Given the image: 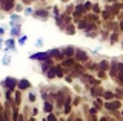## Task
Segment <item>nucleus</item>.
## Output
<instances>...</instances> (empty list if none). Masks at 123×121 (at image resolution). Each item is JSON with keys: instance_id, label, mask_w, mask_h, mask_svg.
<instances>
[{"instance_id": "1", "label": "nucleus", "mask_w": 123, "mask_h": 121, "mask_svg": "<svg viewBox=\"0 0 123 121\" xmlns=\"http://www.w3.org/2000/svg\"><path fill=\"white\" fill-rule=\"evenodd\" d=\"M17 83H18L17 78H14V77H6L5 80L0 83V84H2L6 90H12V92H14V89H17Z\"/></svg>"}, {"instance_id": "2", "label": "nucleus", "mask_w": 123, "mask_h": 121, "mask_svg": "<svg viewBox=\"0 0 123 121\" xmlns=\"http://www.w3.org/2000/svg\"><path fill=\"white\" fill-rule=\"evenodd\" d=\"M34 18H38V20H42V22H46L49 18V11L48 9H37V11H34Z\"/></svg>"}, {"instance_id": "3", "label": "nucleus", "mask_w": 123, "mask_h": 121, "mask_svg": "<svg viewBox=\"0 0 123 121\" xmlns=\"http://www.w3.org/2000/svg\"><path fill=\"white\" fill-rule=\"evenodd\" d=\"M29 58H31V60H40V61H45V60L51 58V57H49L48 51H46V52H37V54H32Z\"/></svg>"}, {"instance_id": "4", "label": "nucleus", "mask_w": 123, "mask_h": 121, "mask_svg": "<svg viewBox=\"0 0 123 121\" xmlns=\"http://www.w3.org/2000/svg\"><path fill=\"white\" fill-rule=\"evenodd\" d=\"M17 89H20V90H28V89H31V83L28 81V80H18V83H17Z\"/></svg>"}, {"instance_id": "5", "label": "nucleus", "mask_w": 123, "mask_h": 121, "mask_svg": "<svg viewBox=\"0 0 123 121\" xmlns=\"http://www.w3.org/2000/svg\"><path fill=\"white\" fill-rule=\"evenodd\" d=\"M105 107L108 109V110H111V112H115L118 107H120V103H118V101H111V103H109V101H106Z\"/></svg>"}, {"instance_id": "6", "label": "nucleus", "mask_w": 123, "mask_h": 121, "mask_svg": "<svg viewBox=\"0 0 123 121\" xmlns=\"http://www.w3.org/2000/svg\"><path fill=\"white\" fill-rule=\"evenodd\" d=\"M75 58L79 60V61H86L88 60V54L82 49H75Z\"/></svg>"}, {"instance_id": "7", "label": "nucleus", "mask_w": 123, "mask_h": 121, "mask_svg": "<svg viewBox=\"0 0 123 121\" xmlns=\"http://www.w3.org/2000/svg\"><path fill=\"white\" fill-rule=\"evenodd\" d=\"M46 78L48 80H52V78H55L57 77V66H52V67H49L48 71H46Z\"/></svg>"}, {"instance_id": "8", "label": "nucleus", "mask_w": 123, "mask_h": 121, "mask_svg": "<svg viewBox=\"0 0 123 121\" xmlns=\"http://www.w3.org/2000/svg\"><path fill=\"white\" fill-rule=\"evenodd\" d=\"M52 65H54V60L52 58H48V60H45L43 63H42V72H46V71L49 69V67H52Z\"/></svg>"}, {"instance_id": "9", "label": "nucleus", "mask_w": 123, "mask_h": 121, "mask_svg": "<svg viewBox=\"0 0 123 121\" xmlns=\"http://www.w3.org/2000/svg\"><path fill=\"white\" fill-rule=\"evenodd\" d=\"M62 52H63L65 57H72L75 54V49H74V46H66V48L62 49Z\"/></svg>"}, {"instance_id": "10", "label": "nucleus", "mask_w": 123, "mask_h": 121, "mask_svg": "<svg viewBox=\"0 0 123 121\" xmlns=\"http://www.w3.org/2000/svg\"><path fill=\"white\" fill-rule=\"evenodd\" d=\"M111 67V63H108L106 60H102V61L98 63V67L97 69H102V71H106V69H109Z\"/></svg>"}, {"instance_id": "11", "label": "nucleus", "mask_w": 123, "mask_h": 121, "mask_svg": "<svg viewBox=\"0 0 123 121\" xmlns=\"http://www.w3.org/2000/svg\"><path fill=\"white\" fill-rule=\"evenodd\" d=\"M65 32H66L68 35H74V34H75L74 25H66V28H65Z\"/></svg>"}, {"instance_id": "12", "label": "nucleus", "mask_w": 123, "mask_h": 121, "mask_svg": "<svg viewBox=\"0 0 123 121\" xmlns=\"http://www.w3.org/2000/svg\"><path fill=\"white\" fill-rule=\"evenodd\" d=\"M11 23H22V18L18 14H11Z\"/></svg>"}, {"instance_id": "13", "label": "nucleus", "mask_w": 123, "mask_h": 121, "mask_svg": "<svg viewBox=\"0 0 123 121\" xmlns=\"http://www.w3.org/2000/svg\"><path fill=\"white\" fill-rule=\"evenodd\" d=\"M45 112L46 113L52 112V103H51V101H45Z\"/></svg>"}, {"instance_id": "14", "label": "nucleus", "mask_w": 123, "mask_h": 121, "mask_svg": "<svg viewBox=\"0 0 123 121\" xmlns=\"http://www.w3.org/2000/svg\"><path fill=\"white\" fill-rule=\"evenodd\" d=\"M91 94H92L94 97H98L100 94H102V88H92V89H91Z\"/></svg>"}, {"instance_id": "15", "label": "nucleus", "mask_w": 123, "mask_h": 121, "mask_svg": "<svg viewBox=\"0 0 123 121\" xmlns=\"http://www.w3.org/2000/svg\"><path fill=\"white\" fill-rule=\"evenodd\" d=\"M14 103H15V106H18V104H20L22 103V95H20V92H17V94H15V95H14Z\"/></svg>"}, {"instance_id": "16", "label": "nucleus", "mask_w": 123, "mask_h": 121, "mask_svg": "<svg viewBox=\"0 0 123 121\" xmlns=\"http://www.w3.org/2000/svg\"><path fill=\"white\" fill-rule=\"evenodd\" d=\"M6 44H8V48H9V49H12V51L15 49V41H14L12 38H9V40H8V41H6Z\"/></svg>"}, {"instance_id": "17", "label": "nucleus", "mask_w": 123, "mask_h": 121, "mask_svg": "<svg viewBox=\"0 0 123 121\" xmlns=\"http://www.w3.org/2000/svg\"><path fill=\"white\" fill-rule=\"evenodd\" d=\"M46 120H48V121H59V120H57V116L54 115L52 112H51V113H48V116H46Z\"/></svg>"}, {"instance_id": "18", "label": "nucleus", "mask_w": 123, "mask_h": 121, "mask_svg": "<svg viewBox=\"0 0 123 121\" xmlns=\"http://www.w3.org/2000/svg\"><path fill=\"white\" fill-rule=\"evenodd\" d=\"M72 63H74V58L68 57V60H65V61H63V65H65V66H72Z\"/></svg>"}, {"instance_id": "19", "label": "nucleus", "mask_w": 123, "mask_h": 121, "mask_svg": "<svg viewBox=\"0 0 123 121\" xmlns=\"http://www.w3.org/2000/svg\"><path fill=\"white\" fill-rule=\"evenodd\" d=\"M2 63H3V66H8L11 63V58L8 55H5V57H3V60H2Z\"/></svg>"}, {"instance_id": "20", "label": "nucleus", "mask_w": 123, "mask_h": 121, "mask_svg": "<svg viewBox=\"0 0 123 121\" xmlns=\"http://www.w3.org/2000/svg\"><path fill=\"white\" fill-rule=\"evenodd\" d=\"M28 98H29V101H31V103H36V100H37V97H36V94H34V92H29Z\"/></svg>"}, {"instance_id": "21", "label": "nucleus", "mask_w": 123, "mask_h": 121, "mask_svg": "<svg viewBox=\"0 0 123 121\" xmlns=\"http://www.w3.org/2000/svg\"><path fill=\"white\" fill-rule=\"evenodd\" d=\"M26 41H28V35H22L20 38H18V44H25Z\"/></svg>"}, {"instance_id": "22", "label": "nucleus", "mask_w": 123, "mask_h": 121, "mask_svg": "<svg viewBox=\"0 0 123 121\" xmlns=\"http://www.w3.org/2000/svg\"><path fill=\"white\" fill-rule=\"evenodd\" d=\"M103 98H105V100H112V98H114V94L112 92H105Z\"/></svg>"}, {"instance_id": "23", "label": "nucleus", "mask_w": 123, "mask_h": 121, "mask_svg": "<svg viewBox=\"0 0 123 121\" xmlns=\"http://www.w3.org/2000/svg\"><path fill=\"white\" fill-rule=\"evenodd\" d=\"M91 8H92V3L91 2H85L83 3V9L85 11H88V9H91Z\"/></svg>"}, {"instance_id": "24", "label": "nucleus", "mask_w": 123, "mask_h": 121, "mask_svg": "<svg viewBox=\"0 0 123 121\" xmlns=\"http://www.w3.org/2000/svg\"><path fill=\"white\" fill-rule=\"evenodd\" d=\"M115 41H117V34H115V32H114V34H112V35H111V37H109V43H111V44H114V43H115Z\"/></svg>"}, {"instance_id": "25", "label": "nucleus", "mask_w": 123, "mask_h": 121, "mask_svg": "<svg viewBox=\"0 0 123 121\" xmlns=\"http://www.w3.org/2000/svg\"><path fill=\"white\" fill-rule=\"evenodd\" d=\"M105 75H106V74H105V71H102V69H98V71H97V77H98V78H106Z\"/></svg>"}, {"instance_id": "26", "label": "nucleus", "mask_w": 123, "mask_h": 121, "mask_svg": "<svg viewBox=\"0 0 123 121\" xmlns=\"http://www.w3.org/2000/svg\"><path fill=\"white\" fill-rule=\"evenodd\" d=\"M86 26H88V23H86L85 20H82V22L79 23V28H80V29H86Z\"/></svg>"}, {"instance_id": "27", "label": "nucleus", "mask_w": 123, "mask_h": 121, "mask_svg": "<svg viewBox=\"0 0 123 121\" xmlns=\"http://www.w3.org/2000/svg\"><path fill=\"white\" fill-rule=\"evenodd\" d=\"M36 46H37V48H42V46H43V38H37Z\"/></svg>"}, {"instance_id": "28", "label": "nucleus", "mask_w": 123, "mask_h": 121, "mask_svg": "<svg viewBox=\"0 0 123 121\" xmlns=\"http://www.w3.org/2000/svg\"><path fill=\"white\" fill-rule=\"evenodd\" d=\"M62 77H63V71H62L60 67L57 66V78H62Z\"/></svg>"}, {"instance_id": "29", "label": "nucleus", "mask_w": 123, "mask_h": 121, "mask_svg": "<svg viewBox=\"0 0 123 121\" xmlns=\"http://www.w3.org/2000/svg\"><path fill=\"white\" fill-rule=\"evenodd\" d=\"M102 101H103V100H100V98H97V100H95V107H97V109L102 107Z\"/></svg>"}, {"instance_id": "30", "label": "nucleus", "mask_w": 123, "mask_h": 121, "mask_svg": "<svg viewBox=\"0 0 123 121\" xmlns=\"http://www.w3.org/2000/svg\"><path fill=\"white\" fill-rule=\"evenodd\" d=\"M69 110H71V104L66 103L65 104V113H69Z\"/></svg>"}, {"instance_id": "31", "label": "nucleus", "mask_w": 123, "mask_h": 121, "mask_svg": "<svg viewBox=\"0 0 123 121\" xmlns=\"http://www.w3.org/2000/svg\"><path fill=\"white\" fill-rule=\"evenodd\" d=\"M92 9H94L95 12H100V6L98 5H92Z\"/></svg>"}, {"instance_id": "32", "label": "nucleus", "mask_w": 123, "mask_h": 121, "mask_svg": "<svg viewBox=\"0 0 123 121\" xmlns=\"http://www.w3.org/2000/svg\"><path fill=\"white\" fill-rule=\"evenodd\" d=\"M32 12H34V11H32V9H31V8H28V9H26V11H25V14H26V16H31V14H32Z\"/></svg>"}, {"instance_id": "33", "label": "nucleus", "mask_w": 123, "mask_h": 121, "mask_svg": "<svg viewBox=\"0 0 123 121\" xmlns=\"http://www.w3.org/2000/svg\"><path fill=\"white\" fill-rule=\"evenodd\" d=\"M22 9H23L22 5H15V11H22Z\"/></svg>"}, {"instance_id": "34", "label": "nucleus", "mask_w": 123, "mask_h": 121, "mask_svg": "<svg viewBox=\"0 0 123 121\" xmlns=\"http://www.w3.org/2000/svg\"><path fill=\"white\" fill-rule=\"evenodd\" d=\"M38 113V109H32V116H36Z\"/></svg>"}, {"instance_id": "35", "label": "nucleus", "mask_w": 123, "mask_h": 121, "mask_svg": "<svg viewBox=\"0 0 123 121\" xmlns=\"http://www.w3.org/2000/svg\"><path fill=\"white\" fill-rule=\"evenodd\" d=\"M17 121H25V118H23V115H20V116H18V120Z\"/></svg>"}, {"instance_id": "36", "label": "nucleus", "mask_w": 123, "mask_h": 121, "mask_svg": "<svg viewBox=\"0 0 123 121\" xmlns=\"http://www.w3.org/2000/svg\"><path fill=\"white\" fill-rule=\"evenodd\" d=\"M3 34H5V29H3V28H0V35H3Z\"/></svg>"}, {"instance_id": "37", "label": "nucleus", "mask_w": 123, "mask_h": 121, "mask_svg": "<svg viewBox=\"0 0 123 121\" xmlns=\"http://www.w3.org/2000/svg\"><path fill=\"white\" fill-rule=\"evenodd\" d=\"M68 121H74V118H72V116H69V120Z\"/></svg>"}, {"instance_id": "38", "label": "nucleus", "mask_w": 123, "mask_h": 121, "mask_svg": "<svg viewBox=\"0 0 123 121\" xmlns=\"http://www.w3.org/2000/svg\"><path fill=\"white\" fill-rule=\"evenodd\" d=\"M75 121H83V120H82V118H77V120H75Z\"/></svg>"}, {"instance_id": "39", "label": "nucleus", "mask_w": 123, "mask_h": 121, "mask_svg": "<svg viewBox=\"0 0 123 121\" xmlns=\"http://www.w3.org/2000/svg\"><path fill=\"white\" fill-rule=\"evenodd\" d=\"M0 48H2V38H0Z\"/></svg>"}, {"instance_id": "40", "label": "nucleus", "mask_w": 123, "mask_h": 121, "mask_svg": "<svg viewBox=\"0 0 123 121\" xmlns=\"http://www.w3.org/2000/svg\"><path fill=\"white\" fill-rule=\"evenodd\" d=\"M122 115H123V113H122Z\"/></svg>"}]
</instances>
